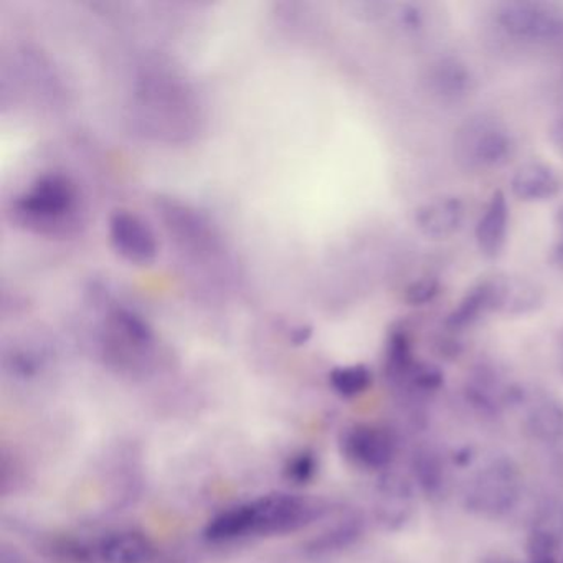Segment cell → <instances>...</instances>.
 <instances>
[{"mask_svg": "<svg viewBox=\"0 0 563 563\" xmlns=\"http://www.w3.org/2000/svg\"><path fill=\"white\" fill-rule=\"evenodd\" d=\"M519 467L510 460L493 461L467 484L464 503L471 512L484 517H499L509 512L520 496Z\"/></svg>", "mask_w": 563, "mask_h": 563, "instance_id": "2", "label": "cell"}, {"mask_svg": "<svg viewBox=\"0 0 563 563\" xmlns=\"http://www.w3.org/2000/svg\"><path fill=\"white\" fill-rule=\"evenodd\" d=\"M562 361H563V338H562Z\"/></svg>", "mask_w": 563, "mask_h": 563, "instance_id": "28", "label": "cell"}, {"mask_svg": "<svg viewBox=\"0 0 563 563\" xmlns=\"http://www.w3.org/2000/svg\"><path fill=\"white\" fill-rule=\"evenodd\" d=\"M510 189L522 202H545L559 194L560 183L550 167L529 163L516 170L510 180Z\"/></svg>", "mask_w": 563, "mask_h": 563, "instance_id": "13", "label": "cell"}, {"mask_svg": "<svg viewBox=\"0 0 563 563\" xmlns=\"http://www.w3.org/2000/svg\"><path fill=\"white\" fill-rule=\"evenodd\" d=\"M413 470L415 477L423 490L437 493L440 489L443 483V466L433 453H421L415 456Z\"/></svg>", "mask_w": 563, "mask_h": 563, "instance_id": "20", "label": "cell"}, {"mask_svg": "<svg viewBox=\"0 0 563 563\" xmlns=\"http://www.w3.org/2000/svg\"><path fill=\"white\" fill-rule=\"evenodd\" d=\"M380 496L382 520L390 527L407 522L413 509V493L410 484L400 476L388 474L382 479Z\"/></svg>", "mask_w": 563, "mask_h": 563, "instance_id": "15", "label": "cell"}, {"mask_svg": "<svg viewBox=\"0 0 563 563\" xmlns=\"http://www.w3.org/2000/svg\"><path fill=\"white\" fill-rule=\"evenodd\" d=\"M401 22L407 25L408 29H418L421 25V14L415 5H407L401 11Z\"/></svg>", "mask_w": 563, "mask_h": 563, "instance_id": "25", "label": "cell"}, {"mask_svg": "<svg viewBox=\"0 0 563 563\" xmlns=\"http://www.w3.org/2000/svg\"><path fill=\"white\" fill-rule=\"evenodd\" d=\"M430 87L443 100H457L470 91V70L457 58H443L431 68Z\"/></svg>", "mask_w": 563, "mask_h": 563, "instance_id": "16", "label": "cell"}, {"mask_svg": "<svg viewBox=\"0 0 563 563\" xmlns=\"http://www.w3.org/2000/svg\"><path fill=\"white\" fill-rule=\"evenodd\" d=\"M95 553L103 563H147L153 559L154 547L143 533L126 530L104 537Z\"/></svg>", "mask_w": 563, "mask_h": 563, "instance_id": "10", "label": "cell"}, {"mask_svg": "<svg viewBox=\"0 0 563 563\" xmlns=\"http://www.w3.org/2000/svg\"><path fill=\"white\" fill-rule=\"evenodd\" d=\"M78 192L68 177L51 174L38 179L29 192L19 197L15 210L27 220L29 225L42 227L47 232L52 227H62L68 216L77 209Z\"/></svg>", "mask_w": 563, "mask_h": 563, "instance_id": "3", "label": "cell"}, {"mask_svg": "<svg viewBox=\"0 0 563 563\" xmlns=\"http://www.w3.org/2000/svg\"><path fill=\"white\" fill-rule=\"evenodd\" d=\"M527 428L537 440L543 443H556L563 440V404L545 398L530 408Z\"/></svg>", "mask_w": 563, "mask_h": 563, "instance_id": "17", "label": "cell"}, {"mask_svg": "<svg viewBox=\"0 0 563 563\" xmlns=\"http://www.w3.org/2000/svg\"><path fill=\"white\" fill-rule=\"evenodd\" d=\"M329 382L335 394L344 398L357 397L372 385V372L365 365H345L329 374Z\"/></svg>", "mask_w": 563, "mask_h": 563, "instance_id": "19", "label": "cell"}, {"mask_svg": "<svg viewBox=\"0 0 563 563\" xmlns=\"http://www.w3.org/2000/svg\"><path fill=\"white\" fill-rule=\"evenodd\" d=\"M318 471V461L311 451H301L288 461L285 474L291 483L306 484L314 477Z\"/></svg>", "mask_w": 563, "mask_h": 563, "instance_id": "22", "label": "cell"}, {"mask_svg": "<svg viewBox=\"0 0 563 563\" xmlns=\"http://www.w3.org/2000/svg\"><path fill=\"white\" fill-rule=\"evenodd\" d=\"M464 206L457 197L431 200L415 213V225L428 239L441 240L454 235L463 225Z\"/></svg>", "mask_w": 563, "mask_h": 563, "instance_id": "8", "label": "cell"}, {"mask_svg": "<svg viewBox=\"0 0 563 563\" xmlns=\"http://www.w3.org/2000/svg\"><path fill=\"white\" fill-rule=\"evenodd\" d=\"M410 335L405 329H394L387 342V372L391 378L405 380L415 364Z\"/></svg>", "mask_w": 563, "mask_h": 563, "instance_id": "18", "label": "cell"}, {"mask_svg": "<svg viewBox=\"0 0 563 563\" xmlns=\"http://www.w3.org/2000/svg\"><path fill=\"white\" fill-rule=\"evenodd\" d=\"M440 292V283L434 278H420L410 283L405 289V301L410 306L430 305Z\"/></svg>", "mask_w": 563, "mask_h": 563, "instance_id": "23", "label": "cell"}, {"mask_svg": "<svg viewBox=\"0 0 563 563\" xmlns=\"http://www.w3.org/2000/svg\"><path fill=\"white\" fill-rule=\"evenodd\" d=\"M344 456L365 470H385L395 456V441L384 428L355 424L341 438Z\"/></svg>", "mask_w": 563, "mask_h": 563, "instance_id": "5", "label": "cell"}, {"mask_svg": "<svg viewBox=\"0 0 563 563\" xmlns=\"http://www.w3.org/2000/svg\"><path fill=\"white\" fill-rule=\"evenodd\" d=\"M499 24L514 37L556 41L563 37V14L540 2H507L500 8Z\"/></svg>", "mask_w": 563, "mask_h": 563, "instance_id": "4", "label": "cell"}, {"mask_svg": "<svg viewBox=\"0 0 563 563\" xmlns=\"http://www.w3.org/2000/svg\"><path fill=\"white\" fill-rule=\"evenodd\" d=\"M509 229V206L503 190L490 196L489 203L476 227V242L487 258H496L506 245Z\"/></svg>", "mask_w": 563, "mask_h": 563, "instance_id": "9", "label": "cell"}, {"mask_svg": "<svg viewBox=\"0 0 563 563\" xmlns=\"http://www.w3.org/2000/svg\"><path fill=\"white\" fill-rule=\"evenodd\" d=\"M460 146L463 147L464 157L481 167L503 166L514 153V140L509 131L486 120L467 124Z\"/></svg>", "mask_w": 563, "mask_h": 563, "instance_id": "6", "label": "cell"}, {"mask_svg": "<svg viewBox=\"0 0 563 563\" xmlns=\"http://www.w3.org/2000/svg\"><path fill=\"white\" fill-rule=\"evenodd\" d=\"M309 335H311V329L299 328L296 329L295 335H292V341H295L296 344H302V342L308 341Z\"/></svg>", "mask_w": 563, "mask_h": 563, "instance_id": "27", "label": "cell"}, {"mask_svg": "<svg viewBox=\"0 0 563 563\" xmlns=\"http://www.w3.org/2000/svg\"><path fill=\"white\" fill-rule=\"evenodd\" d=\"M111 243L117 252L133 263H150L156 258L157 242L150 227L133 213H114L110 220Z\"/></svg>", "mask_w": 563, "mask_h": 563, "instance_id": "7", "label": "cell"}, {"mask_svg": "<svg viewBox=\"0 0 563 563\" xmlns=\"http://www.w3.org/2000/svg\"><path fill=\"white\" fill-rule=\"evenodd\" d=\"M550 140L555 144L559 150L563 151V118L556 120L555 123L550 128Z\"/></svg>", "mask_w": 563, "mask_h": 563, "instance_id": "26", "label": "cell"}, {"mask_svg": "<svg viewBox=\"0 0 563 563\" xmlns=\"http://www.w3.org/2000/svg\"><path fill=\"white\" fill-rule=\"evenodd\" d=\"M556 243L553 246L552 260L556 265L563 266V207L556 210L555 216Z\"/></svg>", "mask_w": 563, "mask_h": 563, "instance_id": "24", "label": "cell"}, {"mask_svg": "<svg viewBox=\"0 0 563 563\" xmlns=\"http://www.w3.org/2000/svg\"><path fill=\"white\" fill-rule=\"evenodd\" d=\"M405 380L421 391H434L443 385V372L430 362H415Z\"/></svg>", "mask_w": 563, "mask_h": 563, "instance_id": "21", "label": "cell"}, {"mask_svg": "<svg viewBox=\"0 0 563 563\" xmlns=\"http://www.w3.org/2000/svg\"><path fill=\"white\" fill-rule=\"evenodd\" d=\"M563 540V506L545 504L537 512L529 536L532 560L553 559V553Z\"/></svg>", "mask_w": 563, "mask_h": 563, "instance_id": "11", "label": "cell"}, {"mask_svg": "<svg viewBox=\"0 0 563 563\" xmlns=\"http://www.w3.org/2000/svg\"><path fill=\"white\" fill-rule=\"evenodd\" d=\"M490 311H497V278L483 279L474 285L448 316L446 325L451 331H461Z\"/></svg>", "mask_w": 563, "mask_h": 563, "instance_id": "12", "label": "cell"}, {"mask_svg": "<svg viewBox=\"0 0 563 563\" xmlns=\"http://www.w3.org/2000/svg\"><path fill=\"white\" fill-rule=\"evenodd\" d=\"M543 296L533 283L523 278H497V312L527 314L542 306Z\"/></svg>", "mask_w": 563, "mask_h": 563, "instance_id": "14", "label": "cell"}, {"mask_svg": "<svg viewBox=\"0 0 563 563\" xmlns=\"http://www.w3.org/2000/svg\"><path fill=\"white\" fill-rule=\"evenodd\" d=\"M316 516L318 507L305 497L266 494L222 510L206 527V539L223 543L250 536H285L308 526Z\"/></svg>", "mask_w": 563, "mask_h": 563, "instance_id": "1", "label": "cell"}]
</instances>
